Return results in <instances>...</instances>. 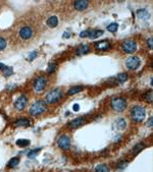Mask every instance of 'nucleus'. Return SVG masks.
Listing matches in <instances>:
<instances>
[{
  "label": "nucleus",
  "instance_id": "obj_31",
  "mask_svg": "<svg viewBox=\"0 0 153 172\" xmlns=\"http://www.w3.org/2000/svg\"><path fill=\"white\" fill-rule=\"evenodd\" d=\"M153 98V96H152V92L151 91H149V92H147L146 93V95H145V99H146V101L147 102H152V99Z\"/></svg>",
  "mask_w": 153,
  "mask_h": 172
},
{
  "label": "nucleus",
  "instance_id": "obj_28",
  "mask_svg": "<svg viewBox=\"0 0 153 172\" xmlns=\"http://www.w3.org/2000/svg\"><path fill=\"white\" fill-rule=\"evenodd\" d=\"M41 150V148H38V149H35V150H32L30 151L29 153H28V157L31 158V159H33V158H35V157L37 156V154H38V152Z\"/></svg>",
  "mask_w": 153,
  "mask_h": 172
},
{
  "label": "nucleus",
  "instance_id": "obj_27",
  "mask_svg": "<svg viewBox=\"0 0 153 172\" xmlns=\"http://www.w3.org/2000/svg\"><path fill=\"white\" fill-rule=\"evenodd\" d=\"M55 68H56V63L55 62H50L49 63V65H48V68H47V73H52L54 72L55 70Z\"/></svg>",
  "mask_w": 153,
  "mask_h": 172
},
{
  "label": "nucleus",
  "instance_id": "obj_20",
  "mask_svg": "<svg viewBox=\"0 0 153 172\" xmlns=\"http://www.w3.org/2000/svg\"><path fill=\"white\" fill-rule=\"evenodd\" d=\"M95 172H110L109 167L105 164H100L95 168Z\"/></svg>",
  "mask_w": 153,
  "mask_h": 172
},
{
  "label": "nucleus",
  "instance_id": "obj_4",
  "mask_svg": "<svg viewBox=\"0 0 153 172\" xmlns=\"http://www.w3.org/2000/svg\"><path fill=\"white\" fill-rule=\"evenodd\" d=\"M111 107L117 112L123 111L127 107V101L123 98H114L111 100Z\"/></svg>",
  "mask_w": 153,
  "mask_h": 172
},
{
  "label": "nucleus",
  "instance_id": "obj_13",
  "mask_svg": "<svg viewBox=\"0 0 153 172\" xmlns=\"http://www.w3.org/2000/svg\"><path fill=\"white\" fill-rule=\"evenodd\" d=\"M0 69L3 71V75L4 77H10L11 74H12V72H13V69H12V67H10V66H6V65H4L3 63L0 62Z\"/></svg>",
  "mask_w": 153,
  "mask_h": 172
},
{
  "label": "nucleus",
  "instance_id": "obj_7",
  "mask_svg": "<svg viewBox=\"0 0 153 172\" xmlns=\"http://www.w3.org/2000/svg\"><path fill=\"white\" fill-rule=\"evenodd\" d=\"M140 59L138 58V57H135V56H132L130 58H128L127 60H126V66L129 68V69H132V70H134V69H137L138 67L140 66Z\"/></svg>",
  "mask_w": 153,
  "mask_h": 172
},
{
  "label": "nucleus",
  "instance_id": "obj_5",
  "mask_svg": "<svg viewBox=\"0 0 153 172\" xmlns=\"http://www.w3.org/2000/svg\"><path fill=\"white\" fill-rule=\"evenodd\" d=\"M122 50L126 52V53H133L136 51L137 49V44L135 41L133 40H127L122 43Z\"/></svg>",
  "mask_w": 153,
  "mask_h": 172
},
{
  "label": "nucleus",
  "instance_id": "obj_36",
  "mask_svg": "<svg viewBox=\"0 0 153 172\" xmlns=\"http://www.w3.org/2000/svg\"><path fill=\"white\" fill-rule=\"evenodd\" d=\"M152 125H153V117H150L149 118V120H148V122H147V126L151 127Z\"/></svg>",
  "mask_w": 153,
  "mask_h": 172
},
{
  "label": "nucleus",
  "instance_id": "obj_26",
  "mask_svg": "<svg viewBox=\"0 0 153 172\" xmlns=\"http://www.w3.org/2000/svg\"><path fill=\"white\" fill-rule=\"evenodd\" d=\"M117 29H118V24H115V23H112V24H110L107 27V30H108V32H110V33H115V32L117 31Z\"/></svg>",
  "mask_w": 153,
  "mask_h": 172
},
{
  "label": "nucleus",
  "instance_id": "obj_32",
  "mask_svg": "<svg viewBox=\"0 0 153 172\" xmlns=\"http://www.w3.org/2000/svg\"><path fill=\"white\" fill-rule=\"evenodd\" d=\"M5 47H6V41H5V39L0 37V51L5 49Z\"/></svg>",
  "mask_w": 153,
  "mask_h": 172
},
{
  "label": "nucleus",
  "instance_id": "obj_23",
  "mask_svg": "<svg viewBox=\"0 0 153 172\" xmlns=\"http://www.w3.org/2000/svg\"><path fill=\"white\" fill-rule=\"evenodd\" d=\"M82 90H83V87H81V86L73 87L71 89H69V95H75V94H78V93H80V92H81Z\"/></svg>",
  "mask_w": 153,
  "mask_h": 172
},
{
  "label": "nucleus",
  "instance_id": "obj_24",
  "mask_svg": "<svg viewBox=\"0 0 153 172\" xmlns=\"http://www.w3.org/2000/svg\"><path fill=\"white\" fill-rule=\"evenodd\" d=\"M16 145L18 147H21V148H25V147H28L30 145V141L29 140H17Z\"/></svg>",
  "mask_w": 153,
  "mask_h": 172
},
{
  "label": "nucleus",
  "instance_id": "obj_38",
  "mask_svg": "<svg viewBox=\"0 0 153 172\" xmlns=\"http://www.w3.org/2000/svg\"><path fill=\"white\" fill-rule=\"evenodd\" d=\"M79 109H80L79 105H78V104H75V105H74V110H75V111H78Z\"/></svg>",
  "mask_w": 153,
  "mask_h": 172
},
{
  "label": "nucleus",
  "instance_id": "obj_16",
  "mask_svg": "<svg viewBox=\"0 0 153 172\" xmlns=\"http://www.w3.org/2000/svg\"><path fill=\"white\" fill-rule=\"evenodd\" d=\"M57 24H58V18L56 16H50L47 19V26L49 28H55L57 27Z\"/></svg>",
  "mask_w": 153,
  "mask_h": 172
},
{
  "label": "nucleus",
  "instance_id": "obj_25",
  "mask_svg": "<svg viewBox=\"0 0 153 172\" xmlns=\"http://www.w3.org/2000/svg\"><path fill=\"white\" fill-rule=\"evenodd\" d=\"M137 14L139 16V17H141V18H147V17H149V13L147 12V10H145V9H140V10H138Z\"/></svg>",
  "mask_w": 153,
  "mask_h": 172
},
{
  "label": "nucleus",
  "instance_id": "obj_14",
  "mask_svg": "<svg viewBox=\"0 0 153 172\" xmlns=\"http://www.w3.org/2000/svg\"><path fill=\"white\" fill-rule=\"evenodd\" d=\"M95 47L97 48L98 50H107V49H109L110 47V45H109V43L107 42V41H100V42H97L96 44H95Z\"/></svg>",
  "mask_w": 153,
  "mask_h": 172
},
{
  "label": "nucleus",
  "instance_id": "obj_11",
  "mask_svg": "<svg viewBox=\"0 0 153 172\" xmlns=\"http://www.w3.org/2000/svg\"><path fill=\"white\" fill-rule=\"evenodd\" d=\"M88 5H89V2L85 1V0H78V1H75V3H74L75 8L77 10H80V11L85 10L86 8L88 7Z\"/></svg>",
  "mask_w": 153,
  "mask_h": 172
},
{
  "label": "nucleus",
  "instance_id": "obj_8",
  "mask_svg": "<svg viewBox=\"0 0 153 172\" xmlns=\"http://www.w3.org/2000/svg\"><path fill=\"white\" fill-rule=\"evenodd\" d=\"M57 145L59 148L63 149V150H68L70 148V139L68 135H61L57 141Z\"/></svg>",
  "mask_w": 153,
  "mask_h": 172
},
{
  "label": "nucleus",
  "instance_id": "obj_37",
  "mask_svg": "<svg viewBox=\"0 0 153 172\" xmlns=\"http://www.w3.org/2000/svg\"><path fill=\"white\" fill-rule=\"evenodd\" d=\"M69 37H70V34H69V33H64L63 38H65V39H66V38H69Z\"/></svg>",
  "mask_w": 153,
  "mask_h": 172
},
{
  "label": "nucleus",
  "instance_id": "obj_9",
  "mask_svg": "<svg viewBox=\"0 0 153 172\" xmlns=\"http://www.w3.org/2000/svg\"><path fill=\"white\" fill-rule=\"evenodd\" d=\"M27 103H28V98L26 97V96H21V97H18L17 99H16V101L15 102V107L16 110H23L25 107H26V105H27Z\"/></svg>",
  "mask_w": 153,
  "mask_h": 172
},
{
  "label": "nucleus",
  "instance_id": "obj_21",
  "mask_svg": "<svg viewBox=\"0 0 153 172\" xmlns=\"http://www.w3.org/2000/svg\"><path fill=\"white\" fill-rule=\"evenodd\" d=\"M144 148H145V145L142 144V143H140V144H138V145H136V146L134 147L133 151H132V153H133L134 155H137L138 153H140V152H141Z\"/></svg>",
  "mask_w": 153,
  "mask_h": 172
},
{
  "label": "nucleus",
  "instance_id": "obj_29",
  "mask_svg": "<svg viewBox=\"0 0 153 172\" xmlns=\"http://www.w3.org/2000/svg\"><path fill=\"white\" fill-rule=\"evenodd\" d=\"M117 79H118L121 83H123V82H126V80L128 79V74H127V73H119V74L117 75Z\"/></svg>",
  "mask_w": 153,
  "mask_h": 172
},
{
  "label": "nucleus",
  "instance_id": "obj_30",
  "mask_svg": "<svg viewBox=\"0 0 153 172\" xmlns=\"http://www.w3.org/2000/svg\"><path fill=\"white\" fill-rule=\"evenodd\" d=\"M129 164V162L128 161H121L118 164H117V168L118 169H123V168H126L127 166Z\"/></svg>",
  "mask_w": 153,
  "mask_h": 172
},
{
  "label": "nucleus",
  "instance_id": "obj_12",
  "mask_svg": "<svg viewBox=\"0 0 153 172\" xmlns=\"http://www.w3.org/2000/svg\"><path fill=\"white\" fill-rule=\"evenodd\" d=\"M86 123V120H85L84 117H79V118H76V119H74L70 123H69V126L71 127V128H78V127H80V126H82V125H84Z\"/></svg>",
  "mask_w": 153,
  "mask_h": 172
},
{
  "label": "nucleus",
  "instance_id": "obj_3",
  "mask_svg": "<svg viewBox=\"0 0 153 172\" xmlns=\"http://www.w3.org/2000/svg\"><path fill=\"white\" fill-rule=\"evenodd\" d=\"M63 96L62 94V91L60 89H55V90H52L49 94H47L46 96V102L49 103V104H53V103H56L57 101H59L61 99V97Z\"/></svg>",
  "mask_w": 153,
  "mask_h": 172
},
{
  "label": "nucleus",
  "instance_id": "obj_17",
  "mask_svg": "<svg viewBox=\"0 0 153 172\" xmlns=\"http://www.w3.org/2000/svg\"><path fill=\"white\" fill-rule=\"evenodd\" d=\"M31 121L28 118H22V119H17L15 121V126H28L30 125Z\"/></svg>",
  "mask_w": 153,
  "mask_h": 172
},
{
  "label": "nucleus",
  "instance_id": "obj_18",
  "mask_svg": "<svg viewBox=\"0 0 153 172\" xmlns=\"http://www.w3.org/2000/svg\"><path fill=\"white\" fill-rule=\"evenodd\" d=\"M115 127L117 128V129H119V130H122V129H123L125 127H126V125H127V123H126V120L123 119V118H119V119H117L116 121H115Z\"/></svg>",
  "mask_w": 153,
  "mask_h": 172
},
{
  "label": "nucleus",
  "instance_id": "obj_34",
  "mask_svg": "<svg viewBox=\"0 0 153 172\" xmlns=\"http://www.w3.org/2000/svg\"><path fill=\"white\" fill-rule=\"evenodd\" d=\"M147 45H148V47L150 48V49H152L153 48V39L152 38H149V39L147 40Z\"/></svg>",
  "mask_w": 153,
  "mask_h": 172
},
{
  "label": "nucleus",
  "instance_id": "obj_35",
  "mask_svg": "<svg viewBox=\"0 0 153 172\" xmlns=\"http://www.w3.org/2000/svg\"><path fill=\"white\" fill-rule=\"evenodd\" d=\"M88 36H89V31H84L80 34L81 38H85V37H88Z\"/></svg>",
  "mask_w": 153,
  "mask_h": 172
},
{
  "label": "nucleus",
  "instance_id": "obj_10",
  "mask_svg": "<svg viewBox=\"0 0 153 172\" xmlns=\"http://www.w3.org/2000/svg\"><path fill=\"white\" fill-rule=\"evenodd\" d=\"M20 36L23 40H28L33 37V30L30 27H23L20 30Z\"/></svg>",
  "mask_w": 153,
  "mask_h": 172
},
{
  "label": "nucleus",
  "instance_id": "obj_6",
  "mask_svg": "<svg viewBox=\"0 0 153 172\" xmlns=\"http://www.w3.org/2000/svg\"><path fill=\"white\" fill-rule=\"evenodd\" d=\"M46 78L44 77H39L38 78H36L34 80V84H33V88L36 92H42L44 90V88L46 86Z\"/></svg>",
  "mask_w": 153,
  "mask_h": 172
},
{
  "label": "nucleus",
  "instance_id": "obj_33",
  "mask_svg": "<svg viewBox=\"0 0 153 172\" xmlns=\"http://www.w3.org/2000/svg\"><path fill=\"white\" fill-rule=\"evenodd\" d=\"M37 52L36 51H33L32 53H30L29 54V56H28V60H30V61H32V60H34L36 57H37Z\"/></svg>",
  "mask_w": 153,
  "mask_h": 172
},
{
  "label": "nucleus",
  "instance_id": "obj_19",
  "mask_svg": "<svg viewBox=\"0 0 153 172\" xmlns=\"http://www.w3.org/2000/svg\"><path fill=\"white\" fill-rule=\"evenodd\" d=\"M103 34V31H101V30H95V31H89V38L90 39H96V38H98L100 37L101 35Z\"/></svg>",
  "mask_w": 153,
  "mask_h": 172
},
{
  "label": "nucleus",
  "instance_id": "obj_2",
  "mask_svg": "<svg viewBox=\"0 0 153 172\" xmlns=\"http://www.w3.org/2000/svg\"><path fill=\"white\" fill-rule=\"evenodd\" d=\"M46 110V102L39 100L36 101L30 108V114L33 116H38Z\"/></svg>",
  "mask_w": 153,
  "mask_h": 172
},
{
  "label": "nucleus",
  "instance_id": "obj_1",
  "mask_svg": "<svg viewBox=\"0 0 153 172\" xmlns=\"http://www.w3.org/2000/svg\"><path fill=\"white\" fill-rule=\"evenodd\" d=\"M131 115L134 121L136 122H142L146 117V111L141 106H135L131 110Z\"/></svg>",
  "mask_w": 153,
  "mask_h": 172
},
{
  "label": "nucleus",
  "instance_id": "obj_15",
  "mask_svg": "<svg viewBox=\"0 0 153 172\" xmlns=\"http://www.w3.org/2000/svg\"><path fill=\"white\" fill-rule=\"evenodd\" d=\"M90 51V48L87 45H81L79 48H77L76 53L77 55H85L86 53H88Z\"/></svg>",
  "mask_w": 153,
  "mask_h": 172
},
{
  "label": "nucleus",
  "instance_id": "obj_22",
  "mask_svg": "<svg viewBox=\"0 0 153 172\" xmlns=\"http://www.w3.org/2000/svg\"><path fill=\"white\" fill-rule=\"evenodd\" d=\"M18 164H20V159H18V158H12V159L7 163V167H9V168H13V167H16Z\"/></svg>",
  "mask_w": 153,
  "mask_h": 172
}]
</instances>
